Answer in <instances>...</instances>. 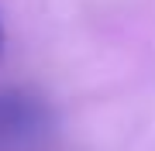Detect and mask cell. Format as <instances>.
Returning <instances> with one entry per match:
<instances>
[{
    "instance_id": "1",
    "label": "cell",
    "mask_w": 155,
    "mask_h": 151,
    "mask_svg": "<svg viewBox=\"0 0 155 151\" xmlns=\"http://www.w3.org/2000/svg\"><path fill=\"white\" fill-rule=\"evenodd\" d=\"M4 41H7V34H4V21H0V55H4Z\"/></svg>"
}]
</instances>
